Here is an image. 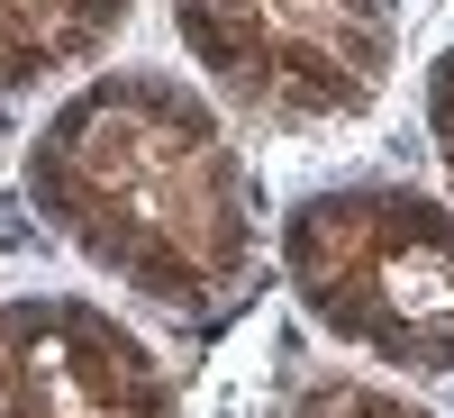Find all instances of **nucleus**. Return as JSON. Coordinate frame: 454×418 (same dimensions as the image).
Here are the masks:
<instances>
[{"mask_svg":"<svg viewBox=\"0 0 454 418\" xmlns=\"http://www.w3.org/2000/svg\"><path fill=\"white\" fill-rule=\"evenodd\" d=\"M282 273L336 346L454 373V209L419 182H336L282 218Z\"/></svg>","mask_w":454,"mask_h":418,"instance_id":"obj_2","label":"nucleus"},{"mask_svg":"<svg viewBox=\"0 0 454 418\" xmlns=\"http://www.w3.org/2000/svg\"><path fill=\"white\" fill-rule=\"evenodd\" d=\"M192 64L263 128H336L382 100L400 0H173Z\"/></svg>","mask_w":454,"mask_h":418,"instance_id":"obj_3","label":"nucleus"},{"mask_svg":"<svg viewBox=\"0 0 454 418\" xmlns=\"http://www.w3.org/2000/svg\"><path fill=\"white\" fill-rule=\"evenodd\" d=\"M137 0H0V91H46L55 73L119 46Z\"/></svg>","mask_w":454,"mask_h":418,"instance_id":"obj_5","label":"nucleus"},{"mask_svg":"<svg viewBox=\"0 0 454 418\" xmlns=\"http://www.w3.org/2000/svg\"><path fill=\"white\" fill-rule=\"evenodd\" d=\"M427 137H436V164H445V192H454V46L427 73Z\"/></svg>","mask_w":454,"mask_h":418,"instance_id":"obj_7","label":"nucleus"},{"mask_svg":"<svg viewBox=\"0 0 454 418\" xmlns=\"http://www.w3.org/2000/svg\"><path fill=\"white\" fill-rule=\"evenodd\" d=\"M27 201L109 282L173 319H218L254 282V182L182 73H91L27 137Z\"/></svg>","mask_w":454,"mask_h":418,"instance_id":"obj_1","label":"nucleus"},{"mask_svg":"<svg viewBox=\"0 0 454 418\" xmlns=\"http://www.w3.org/2000/svg\"><path fill=\"white\" fill-rule=\"evenodd\" d=\"M282 418H427L419 400H400L382 383H364V373H318V383H300Z\"/></svg>","mask_w":454,"mask_h":418,"instance_id":"obj_6","label":"nucleus"},{"mask_svg":"<svg viewBox=\"0 0 454 418\" xmlns=\"http://www.w3.org/2000/svg\"><path fill=\"white\" fill-rule=\"evenodd\" d=\"M0 418H173V383L100 300L19 291L0 300Z\"/></svg>","mask_w":454,"mask_h":418,"instance_id":"obj_4","label":"nucleus"}]
</instances>
